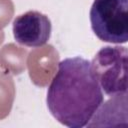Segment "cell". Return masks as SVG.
Returning a JSON list of instances; mask_svg holds the SVG:
<instances>
[{"label":"cell","mask_w":128,"mask_h":128,"mask_svg":"<svg viewBox=\"0 0 128 128\" xmlns=\"http://www.w3.org/2000/svg\"><path fill=\"white\" fill-rule=\"evenodd\" d=\"M103 100V91L90 61L76 56L58 64L47 90L46 103L59 123L70 128L87 126Z\"/></svg>","instance_id":"obj_1"},{"label":"cell","mask_w":128,"mask_h":128,"mask_svg":"<svg viewBox=\"0 0 128 128\" xmlns=\"http://www.w3.org/2000/svg\"><path fill=\"white\" fill-rule=\"evenodd\" d=\"M89 16L91 28L101 41L127 42L128 0H94Z\"/></svg>","instance_id":"obj_2"},{"label":"cell","mask_w":128,"mask_h":128,"mask_svg":"<svg viewBox=\"0 0 128 128\" xmlns=\"http://www.w3.org/2000/svg\"><path fill=\"white\" fill-rule=\"evenodd\" d=\"M127 57L125 47L106 46L92 59L94 74L105 94L115 96L127 92Z\"/></svg>","instance_id":"obj_3"},{"label":"cell","mask_w":128,"mask_h":128,"mask_svg":"<svg viewBox=\"0 0 128 128\" xmlns=\"http://www.w3.org/2000/svg\"><path fill=\"white\" fill-rule=\"evenodd\" d=\"M52 30L51 21L39 11H28L17 16L13 21L15 40L27 47H41L47 43Z\"/></svg>","instance_id":"obj_4"}]
</instances>
